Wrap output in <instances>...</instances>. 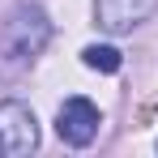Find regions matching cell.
Listing matches in <instances>:
<instances>
[{
    "instance_id": "5b68a950",
    "label": "cell",
    "mask_w": 158,
    "mask_h": 158,
    "mask_svg": "<svg viewBox=\"0 0 158 158\" xmlns=\"http://www.w3.org/2000/svg\"><path fill=\"white\" fill-rule=\"evenodd\" d=\"M81 60L90 64V69H98V73H120V52L115 47H107V43H90L85 52H81Z\"/></svg>"
},
{
    "instance_id": "6da1fadb",
    "label": "cell",
    "mask_w": 158,
    "mask_h": 158,
    "mask_svg": "<svg viewBox=\"0 0 158 158\" xmlns=\"http://www.w3.org/2000/svg\"><path fill=\"white\" fill-rule=\"evenodd\" d=\"M52 39V22L39 4H17L9 13V22L0 30V56L9 64H22V60H34V56L47 47Z\"/></svg>"
},
{
    "instance_id": "277c9868",
    "label": "cell",
    "mask_w": 158,
    "mask_h": 158,
    "mask_svg": "<svg viewBox=\"0 0 158 158\" xmlns=\"http://www.w3.org/2000/svg\"><path fill=\"white\" fill-rule=\"evenodd\" d=\"M158 0H94V17L98 26L111 30V34H124V30L141 26L150 13H154Z\"/></svg>"
},
{
    "instance_id": "7a4b0ae2",
    "label": "cell",
    "mask_w": 158,
    "mask_h": 158,
    "mask_svg": "<svg viewBox=\"0 0 158 158\" xmlns=\"http://www.w3.org/2000/svg\"><path fill=\"white\" fill-rule=\"evenodd\" d=\"M39 145V124H34V111L17 98L0 103V150L4 154H30Z\"/></svg>"
},
{
    "instance_id": "3957f363",
    "label": "cell",
    "mask_w": 158,
    "mask_h": 158,
    "mask_svg": "<svg viewBox=\"0 0 158 158\" xmlns=\"http://www.w3.org/2000/svg\"><path fill=\"white\" fill-rule=\"evenodd\" d=\"M98 124H103V115L90 98H64L60 115H56V132L69 145H90L98 137Z\"/></svg>"
}]
</instances>
